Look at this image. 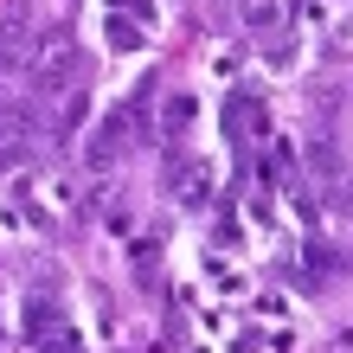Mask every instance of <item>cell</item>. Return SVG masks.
I'll return each instance as SVG.
<instances>
[{"label": "cell", "mask_w": 353, "mask_h": 353, "mask_svg": "<svg viewBox=\"0 0 353 353\" xmlns=\"http://www.w3.org/2000/svg\"><path fill=\"white\" fill-rule=\"evenodd\" d=\"M148 90H154V84H141V97L129 103V110H110V116H103L97 129H90V148H84V161H90V168H116V161H122L129 135L141 129V103H148Z\"/></svg>", "instance_id": "obj_1"}, {"label": "cell", "mask_w": 353, "mask_h": 353, "mask_svg": "<svg viewBox=\"0 0 353 353\" xmlns=\"http://www.w3.org/2000/svg\"><path fill=\"white\" fill-rule=\"evenodd\" d=\"M32 135H39L32 103L13 97V90H0V174H13L19 161H26V141H32Z\"/></svg>", "instance_id": "obj_2"}, {"label": "cell", "mask_w": 353, "mask_h": 353, "mask_svg": "<svg viewBox=\"0 0 353 353\" xmlns=\"http://www.w3.org/2000/svg\"><path fill=\"white\" fill-rule=\"evenodd\" d=\"M26 321H32V347H39V353H84V347H77V334H71V321L58 315V308H46V296L32 302Z\"/></svg>", "instance_id": "obj_3"}, {"label": "cell", "mask_w": 353, "mask_h": 353, "mask_svg": "<svg viewBox=\"0 0 353 353\" xmlns=\"http://www.w3.org/2000/svg\"><path fill=\"white\" fill-rule=\"evenodd\" d=\"M26 26H32L26 0H13V7L0 13V65H19V58H26Z\"/></svg>", "instance_id": "obj_4"}, {"label": "cell", "mask_w": 353, "mask_h": 353, "mask_svg": "<svg viewBox=\"0 0 353 353\" xmlns=\"http://www.w3.org/2000/svg\"><path fill=\"white\" fill-rule=\"evenodd\" d=\"M193 122H199V97L193 90H174L168 103H161V135H168V141H186Z\"/></svg>", "instance_id": "obj_5"}, {"label": "cell", "mask_w": 353, "mask_h": 353, "mask_svg": "<svg viewBox=\"0 0 353 353\" xmlns=\"http://www.w3.org/2000/svg\"><path fill=\"white\" fill-rule=\"evenodd\" d=\"M251 129L263 135V103H257L251 90H232V103H225V135H238V141H244Z\"/></svg>", "instance_id": "obj_6"}, {"label": "cell", "mask_w": 353, "mask_h": 353, "mask_svg": "<svg viewBox=\"0 0 353 353\" xmlns=\"http://www.w3.org/2000/svg\"><path fill=\"white\" fill-rule=\"evenodd\" d=\"M141 32H148V26H135V19H122V13H103V39H110V52H141Z\"/></svg>", "instance_id": "obj_7"}, {"label": "cell", "mask_w": 353, "mask_h": 353, "mask_svg": "<svg viewBox=\"0 0 353 353\" xmlns=\"http://www.w3.org/2000/svg\"><path fill=\"white\" fill-rule=\"evenodd\" d=\"M110 13L135 19V26H154V19H161V7H154V0H110Z\"/></svg>", "instance_id": "obj_8"}, {"label": "cell", "mask_w": 353, "mask_h": 353, "mask_svg": "<svg viewBox=\"0 0 353 353\" xmlns=\"http://www.w3.org/2000/svg\"><path fill=\"white\" fill-rule=\"evenodd\" d=\"M0 347H7V334H0Z\"/></svg>", "instance_id": "obj_9"}]
</instances>
